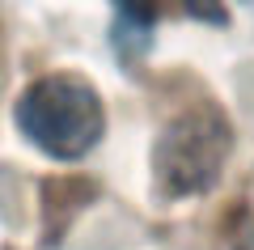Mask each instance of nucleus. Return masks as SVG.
Returning <instances> with one entry per match:
<instances>
[{
  "label": "nucleus",
  "instance_id": "f257e3e1",
  "mask_svg": "<svg viewBox=\"0 0 254 250\" xmlns=\"http://www.w3.org/2000/svg\"><path fill=\"white\" fill-rule=\"evenodd\" d=\"M17 127L47 157L76 161L98 149L106 132V106L89 81L72 72H51L17 98Z\"/></svg>",
  "mask_w": 254,
  "mask_h": 250
},
{
  "label": "nucleus",
  "instance_id": "f03ea898",
  "mask_svg": "<svg viewBox=\"0 0 254 250\" xmlns=\"http://www.w3.org/2000/svg\"><path fill=\"white\" fill-rule=\"evenodd\" d=\"M225 149H229V132L212 110H195V115L178 119L174 127H165L161 144H157L161 191H170V195L203 191L216 178L220 161H225Z\"/></svg>",
  "mask_w": 254,
  "mask_h": 250
},
{
  "label": "nucleus",
  "instance_id": "7ed1b4c3",
  "mask_svg": "<svg viewBox=\"0 0 254 250\" xmlns=\"http://www.w3.org/2000/svg\"><path fill=\"white\" fill-rule=\"evenodd\" d=\"M153 17H157V0H115V47L123 60L148 47Z\"/></svg>",
  "mask_w": 254,
  "mask_h": 250
},
{
  "label": "nucleus",
  "instance_id": "20e7f679",
  "mask_svg": "<svg viewBox=\"0 0 254 250\" xmlns=\"http://www.w3.org/2000/svg\"><path fill=\"white\" fill-rule=\"evenodd\" d=\"M187 4L190 17H199V21H225V4L229 0H182Z\"/></svg>",
  "mask_w": 254,
  "mask_h": 250
}]
</instances>
